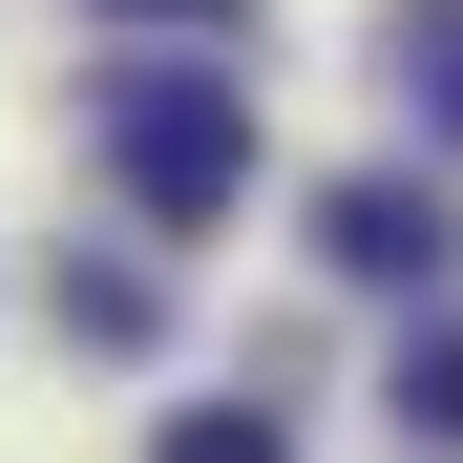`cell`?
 I'll return each instance as SVG.
<instances>
[{
	"mask_svg": "<svg viewBox=\"0 0 463 463\" xmlns=\"http://www.w3.org/2000/svg\"><path fill=\"white\" fill-rule=\"evenodd\" d=\"M106 169H127L147 232H211L253 190V85H232V63H127L106 85Z\"/></svg>",
	"mask_w": 463,
	"mask_h": 463,
	"instance_id": "obj_1",
	"label": "cell"
},
{
	"mask_svg": "<svg viewBox=\"0 0 463 463\" xmlns=\"http://www.w3.org/2000/svg\"><path fill=\"white\" fill-rule=\"evenodd\" d=\"M317 253H337L358 295H442L463 232H442V190H401V169H337V190H317Z\"/></svg>",
	"mask_w": 463,
	"mask_h": 463,
	"instance_id": "obj_2",
	"label": "cell"
},
{
	"mask_svg": "<svg viewBox=\"0 0 463 463\" xmlns=\"http://www.w3.org/2000/svg\"><path fill=\"white\" fill-rule=\"evenodd\" d=\"M379 401H401V442H421V463H463V337L421 317V337H401V379H379Z\"/></svg>",
	"mask_w": 463,
	"mask_h": 463,
	"instance_id": "obj_3",
	"label": "cell"
},
{
	"mask_svg": "<svg viewBox=\"0 0 463 463\" xmlns=\"http://www.w3.org/2000/svg\"><path fill=\"white\" fill-rule=\"evenodd\" d=\"M147 317H169V295H147L127 253H106V274H85V253H63V337H85V358H147Z\"/></svg>",
	"mask_w": 463,
	"mask_h": 463,
	"instance_id": "obj_4",
	"label": "cell"
},
{
	"mask_svg": "<svg viewBox=\"0 0 463 463\" xmlns=\"http://www.w3.org/2000/svg\"><path fill=\"white\" fill-rule=\"evenodd\" d=\"M401 85H421V106L463 127V0H401Z\"/></svg>",
	"mask_w": 463,
	"mask_h": 463,
	"instance_id": "obj_5",
	"label": "cell"
},
{
	"mask_svg": "<svg viewBox=\"0 0 463 463\" xmlns=\"http://www.w3.org/2000/svg\"><path fill=\"white\" fill-rule=\"evenodd\" d=\"M147 463H295V442H274L253 401H190V421H169V442H147Z\"/></svg>",
	"mask_w": 463,
	"mask_h": 463,
	"instance_id": "obj_6",
	"label": "cell"
},
{
	"mask_svg": "<svg viewBox=\"0 0 463 463\" xmlns=\"http://www.w3.org/2000/svg\"><path fill=\"white\" fill-rule=\"evenodd\" d=\"M106 22H169V43H232L253 0H106Z\"/></svg>",
	"mask_w": 463,
	"mask_h": 463,
	"instance_id": "obj_7",
	"label": "cell"
}]
</instances>
